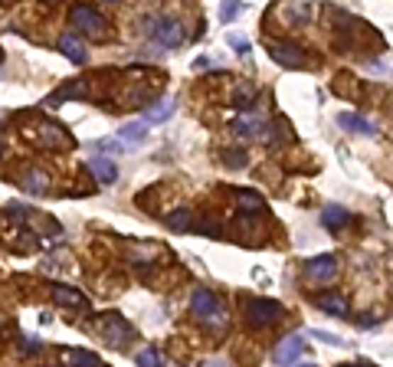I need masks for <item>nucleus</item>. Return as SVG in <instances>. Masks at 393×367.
I'll list each match as a JSON object with an SVG mask.
<instances>
[{
  "label": "nucleus",
  "mask_w": 393,
  "mask_h": 367,
  "mask_svg": "<svg viewBox=\"0 0 393 367\" xmlns=\"http://www.w3.org/2000/svg\"><path fill=\"white\" fill-rule=\"evenodd\" d=\"M0 62H4V53H0Z\"/></svg>",
  "instance_id": "nucleus-31"
},
{
  "label": "nucleus",
  "mask_w": 393,
  "mask_h": 367,
  "mask_svg": "<svg viewBox=\"0 0 393 367\" xmlns=\"http://www.w3.org/2000/svg\"><path fill=\"white\" fill-rule=\"evenodd\" d=\"M338 125H341L344 131H350V135L377 138V128H374V125H370L367 119H360V115H354V111H341V115H338Z\"/></svg>",
  "instance_id": "nucleus-11"
},
{
  "label": "nucleus",
  "mask_w": 393,
  "mask_h": 367,
  "mask_svg": "<svg viewBox=\"0 0 393 367\" xmlns=\"http://www.w3.org/2000/svg\"><path fill=\"white\" fill-rule=\"evenodd\" d=\"M20 348H23L26 354H36V351H43V341H40V338H23Z\"/></svg>",
  "instance_id": "nucleus-29"
},
{
  "label": "nucleus",
  "mask_w": 393,
  "mask_h": 367,
  "mask_svg": "<svg viewBox=\"0 0 393 367\" xmlns=\"http://www.w3.org/2000/svg\"><path fill=\"white\" fill-rule=\"evenodd\" d=\"M315 305L325 312V315H334V318H344L348 315V299L344 295H318Z\"/></svg>",
  "instance_id": "nucleus-17"
},
{
  "label": "nucleus",
  "mask_w": 393,
  "mask_h": 367,
  "mask_svg": "<svg viewBox=\"0 0 393 367\" xmlns=\"http://www.w3.org/2000/svg\"><path fill=\"white\" fill-rule=\"evenodd\" d=\"M236 207H240L243 214H249V217H259L265 210V200L259 194H253V190H236Z\"/></svg>",
  "instance_id": "nucleus-15"
},
{
  "label": "nucleus",
  "mask_w": 393,
  "mask_h": 367,
  "mask_svg": "<svg viewBox=\"0 0 393 367\" xmlns=\"http://www.w3.org/2000/svg\"><path fill=\"white\" fill-rule=\"evenodd\" d=\"M321 223H325L328 230H341V226L350 223V214L344 207H325V210H321Z\"/></svg>",
  "instance_id": "nucleus-19"
},
{
  "label": "nucleus",
  "mask_w": 393,
  "mask_h": 367,
  "mask_svg": "<svg viewBox=\"0 0 393 367\" xmlns=\"http://www.w3.org/2000/svg\"><path fill=\"white\" fill-rule=\"evenodd\" d=\"M190 223H194V214H190V207H177V210L167 217V230L184 233V230H190Z\"/></svg>",
  "instance_id": "nucleus-22"
},
{
  "label": "nucleus",
  "mask_w": 393,
  "mask_h": 367,
  "mask_svg": "<svg viewBox=\"0 0 393 367\" xmlns=\"http://www.w3.org/2000/svg\"><path fill=\"white\" fill-rule=\"evenodd\" d=\"M60 53L66 56L69 62H76V66H86V60H89V56H86V46L79 43L72 33H66V36L60 40Z\"/></svg>",
  "instance_id": "nucleus-13"
},
{
  "label": "nucleus",
  "mask_w": 393,
  "mask_h": 367,
  "mask_svg": "<svg viewBox=\"0 0 393 367\" xmlns=\"http://www.w3.org/2000/svg\"><path fill=\"white\" fill-rule=\"evenodd\" d=\"M52 302H56V305H66V308H76V312H89V308H92V302H89L82 292L69 289V285H52Z\"/></svg>",
  "instance_id": "nucleus-9"
},
{
  "label": "nucleus",
  "mask_w": 393,
  "mask_h": 367,
  "mask_svg": "<svg viewBox=\"0 0 393 367\" xmlns=\"http://www.w3.org/2000/svg\"><path fill=\"white\" fill-rule=\"evenodd\" d=\"M7 214H10V220L23 223V220H26V207H23V204H10V207H7Z\"/></svg>",
  "instance_id": "nucleus-30"
},
{
  "label": "nucleus",
  "mask_w": 393,
  "mask_h": 367,
  "mask_svg": "<svg viewBox=\"0 0 393 367\" xmlns=\"http://www.w3.org/2000/svg\"><path fill=\"white\" fill-rule=\"evenodd\" d=\"M118 138L121 141H128V145H138V141H145L148 138V121H128V125H121L118 128Z\"/></svg>",
  "instance_id": "nucleus-20"
},
{
  "label": "nucleus",
  "mask_w": 393,
  "mask_h": 367,
  "mask_svg": "<svg viewBox=\"0 0 393 367\" xmlns=\"http://www.w3.org/2000/svg\"><path fill=\"white\" fill-rule=\"evenodd\" d=\"M311 334H315L318 341L334 344V348H348V341H344V338H338V334H331V332H321V328H311Z\"/></svg>",
  "instance_id": "nucleus-27"
},
{
  "label": "nucleus",
  "mask_w": 393,
  "mask_h": 367,
  "mask_svg": "<svg viewBox=\"0 0 393 367\" xmlns=\"http://www.w3.org/2000/svg\"><path fill=\"white\" fill-rule=\"evenodd\" d=\"M301 351H305V338H301V334H289V338H282V344L275 348V364H292V361H299Z\"/></svg>",
  "instance_id": "nucleus-10"
},
{
  "label": "nucleus",
  "mask_w": 393,
  "mask_h": 367,
  "mask_svg": "<svg viewBox=\"0 0 393 367\" xmlns=\"http://www.w3.org/2000/svg\"><path fill=\"white\" fill-rule=\"evenodd\" d=\"M334 273H338V259L334 256H315L305 263V275L311 282H328L334 279Z\"/></svg>",
  "instance_id": "nucleus-8"
},
{
  "label": "nucleus",
  "mask_w": 393,
  "mask_h": 367,
  "mask_svg": "<svg viewBox=\"0 0 393 367\" xmlns=\"http://www.w3.org/2000/svg\"><path fill=\"white\" fill-rule=\"evenodd\" d=\"M174 115V99H161L157 105H151V109L145 111V121L148 125H157V121H167Z\"/></svg>",
  "instance_id": "nucleus-21"
},
{
  "label": "nucleus",
  "mask_w": 393,
  "mask_h": 367,
  "mask_svg": "<svg viewBox=\"0 0 393 367\" xmlns=\"http://www.w3.org/2000/svg\"><path fill=\"white\" fill-rule=\"evenodd\" d=\"M89 168H92V174L102 180V184H115V180H118V168H115V164H111L105 154H92Z\"/></svg>",
  "instance_id": "nucleus-14"
},
{
  "label": "nucleus",
  "mask_w": 393,
  "mask_h": 367,
  "mask_svg": "<svg viewBox=\"0 0 393 367\" xmlns=\"http://www.w3.org/2000/svg\"><path fill=\"white\" fill-rule=\"evenodd\" d=\"M226 43L240 53V56H249V50H253V46H249V40H246V36H240V33H230V36H226Z\"/></svg>",
  "instance_id": "nucleus-28"
},
{
  "label": "nucleus",
  "mask_w": 393,
  "mask_h": 367,
  "mask_svg": "<svg viewBox=\"0 0 393 367\" xmlns=\"http://www.w3.org/2000/svg\"><path fill=\"white\" fill-rule=\"evenodd\" d=\"M138 364H145V367H157V364H164V361H161V351H157V348H145L141 354H138Z\"/></svg>",
  "instance_id": "nucleus-26"
},
{
  "label": "nucleus",
  "mask_w": 393,
  "mask_h": 367,
  "mask_svg": "<svg viewBox=\"0 0 393 367\" xmlns=\"http://www.w3.org/2000/svg\"><path fill=\"white\" fill-rule=\"evenodd\" d=\"M62 361H66V364H72V367H99V364H102V358H99V354H92V351H76V348L62 351Z\"/></svg>",
  "instance_id": "nucleus-18"
},
{
  "label": "nucleus",
  "mask_w": 393,
  "mask_h": 367,
  "mask_svg": "<svg viewBox=\"0 0 393 367\" xmlns=\"http://www.w3.org/2000/svg\"><path fill=\"white\" fill-rule=\"evenodd\" d=\"M240 13H243L240 0H223V4H220V20H223V23H230V20L240 17Z\"/></svg>",
  "instance_id": "nucleus-25"
},
{
  "label": "nucleus",
  "mask_w": 393,
  "mask_h": 367,
  "mask_svg": "<svg viewBox=\"0 0 393 367\" xmlns=\"http://www.w3.org/2000/svg\"><path fill=\"white\" fill-rule=\"evenodd\" d=\"M69 20H72V26H76L79 33L92 36V40H105V36H109V26H105V17H102V13H95L92 7H72Z\"/></svg>",
  "instance_id": "nucleus-4"
},
{
  "label": "nucleus",
  "mask_w": 393,
  "mask_h": 367,
  "mask_svg": "<svg viewBox=\"0 0 393 367\" xmlns=\"http://www.w3.org/2000/svg\"><path fill=\"white\" fill-rule=\"evenodd\" d=\"M223 164H226V168H233V171H240V168H246V164H249V154L240 151V148H233V151H223Z\"/></svg>",
  "instance_id": "nucleus-24"
},
{
  "label": "nucleus",
  "mask_w": 393,
  "mask_h": 367,
  "mask_svg": "<svg viewBox=\"0 0 393 367\" xmlns=\"http://www.w3.org/2000/svg\"><path fill=\"white\" fill-rule=\"evenodd\" d=\"M282 315H285V308L272 299H249L246 302V324L256 328V332L272 328L275 322H282Z\"/></svg>",
  "instance_id": "nucleus-2"
},
{
  "label": "nucleus",
  "mask_w": 393,
  "mask_h": 367,
  "mask_svg": "<svg viewBox=\"0 0 393 367\" xmlns=\"http://www.w3.org/2000/svg\"><path fill=\"white\" fill-rule=\"evenodd\" d=\"M233 128H236V135H243V138H256V135H262V121L259 119H240Z\"/></svg>",
  "instance_id": "nucleus-23"
},
{
  "label": "nucleus",
  "mask_w": 393,
  "mask_h": 367,
  "mask_svg": "<svg viewBox=\"0 0 393 367\" xmlns=\"http://www.w3.org/2000/svg\"><path fill=\"white\" fill-rule=\"evenodd\" d=\"M89 95V86H86V79H76V82H69V86H62L60 92H52L46 102L50 105H62V99H86Z\"/></svg>",
  "instance_id": "nucleus-16"
},
{
  "label": "nucleus",
  "mask_w": 393,
  "mask_h": 367,
  "mask_svg": "<svg viewBox=\"0 0 393 367\" xmlns=\"http://www.w3.org/2000/svg\"><path fill=\"white\" fill-rule=\"evenodd\" d=\"M36 141H40V148H50V151H62V148L76 145L72 135L62 125H56V121H40L36 125Z\"/></svg>",
  "instance_id": "nucleus-5"
},
{
  "label": "nucleus",
  "mask_w": 393,
  "mask_h": 367,
  "mask_svg": "<svg viewBox=\"0 0 393 367\" xmlns=\"http://www.w3.org/2000/svg\"><path fill=\"white\" fill-rule=\"evenodd\" d=\"M151 36H154V43L164 46V50H177V46L184 43V26H180L177 20L164 17L151 26Z\"/></svg>",
  "instance_id": "nucleus-7"
},
{
  "label": "nucleus",
  "mask_w": 393,
  "mask_h": 367,
  "mask_svg": "<svg viewBox=\"0 0 393 367\" xmlns=\"http://www.w3.org/2000/svg\"><path fill=\"white\" fill-rule=\"evenodd\" d=\"M269 56H272L275 66H282V69H299L301 62H305L301 46L289 43V40H272V43H269Z\"/></svg>",
  "instance_id": "nucleus-6"
},
{
  "label": "nucleus",
  "mask_w": 393,
  "mask_h": 367,
  "mask_svg": "<svg viewBox=\"0 0 393 367\" xmlns=\"http://www.w3.org/2000/svg\"><path fill=\"white\" fill-rule=\"evenodd\" d=\"M111 4H115V0H111Z\"/></svg>",
  "instance_id": "nucleus-32"
},
{
  "label": "nucleus",
  "mask_w": 393,
  "mask_h": 367,
  "mask_svg": "<svg viewBox=\"0 0 393 367\" xmlns=\"http://www.w3.org/2000/svg\"><path fill=\"white\" fill-rule=\"evenodd\" d=\"M20 187H23L26 194H33V197L50 194V174H46V171H36V168H30V171L23 174V180H20Z\"/></svg>",
  "instance_id": "nucleus-12"
},
{
  "label": "nucleus",
  "mask_w": 393,
  "mask_h": 367,
  "mask_svg": "<svg viewBox=\"0 0 393 367\" xmlns=\"http://www.w3.org/2000/svg\"><path fill=\"white\" fill-rule=\"evenodd\" d=\"M190 312H194V318H200V322H206V324L226 322V315H223V302L216 299L210 289H196L194 292V299H190Z\"/></svg>",
  "instance_id": "nucleus-3"
},
{
  "label": "nucleus",
  "mask_w": 393,
  "mask_h": 367,
  "mask_svg": "<svg viewBox=\"0 0 393 367\" xmlns=\"http://www.w3.org/2000/svg\"><path fill=\"white\" fill-rule=\"evenodd\" d=\"M95 332L102 334L111 348H128L131 338H135V328H131V322H128V318H121L118 312H111V315L99 318V322H95Z\"/></svg>",
  "instance_id": "nucleus-1"
}]
</instances>
